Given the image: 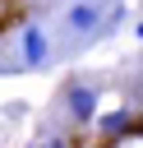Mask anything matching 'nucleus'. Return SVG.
<instances>
[{
  "label": "nucleus",
  "mask_w": 143,
  "mask_h": 148,
  "mask_svg": "<svg viewBox=\"0 0 143 148\" xmlns=\"http://www.w3.org/2000/svg\"><path fill=\"white\" fill-rule=\"evenodd\" d=\"M97 111H101V88H97L92 79H78V74H74V79L65 83V116L83 130V125L97 120Z\"/></svg>",
  "instance_id": "f257e3e1"
},
{
  "label": "nucleus",
  "mask_w": 143,
  "mask_h": 148,
  "mask_svg": "<svg viewBox=\"0 0 143 148\" xmlns=\"http://www.w3.org/2000/svg\"><path fill=\"white\" fill-rule=\"evenodd\" d=\"M101 14H106V9H101V0H74V5L65 9V28H69V32H83V37H88V32H92V28L101 23Z\"/></svg>",
  "instance_id": "f03ea898"
},
{
  "label": "nucleus",
  "mask_w": 143,
  "mask_h": 148,
  "mask_svg": "<svg viewBox=\"0 0 143 148\" xmlns=\"http://www.w3.org/2000/svg\"><path fill=\"white\" fill-rule=\"evenodd\" d=\"M46 60H51V37H46L42 28H28V32H23V65H28V69H42Z\"/></svg>",
  "instance_id": "7ed1b4c3"
},
{
  "label": "nucleus",
  "mask_w": 143,
  "mask_h": 148,
  "mask_svg": "<svg viewBox=\"0 0 143 148\" xmlns=\"http://www.w3.org/2000/svg\"><path fill=\"white\" fill-rule=\"evenodd\" d=\"M42 148H74V143H69V139H46Z\"/></svg>",
  "instance_id": "20e7f679"
},
{
  "label": "nucleus",
  "mask_w": 143,
  "mask_h": 148,
  "mask_svg": "<svg viewBox=\"0 0 143 148\" xmlns=\"http://www.w3.org/2000/svg\"><path fill=\"white\" fill-rule=\"evenodd\" d=\"M134 37H138V42H143V18H138V23H134Z\"/></svg>",
  "instance_id": "39448f33"
}]
</instances>
